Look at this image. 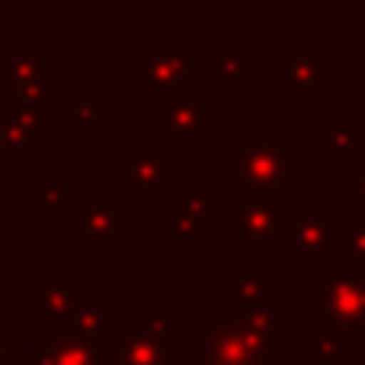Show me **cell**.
<instances>
[{
  "mask_svg": "<svg viewBox=\"0 0 365 365\" xmlns=\"http://www.w3.org/2000/svg\"><path fill=\"white\" fill-rule=\"evenodd\" d=\"M234 186L289 192L292 189V148L276 128H253L234 148Z\"/></svg>",
  "mask_w": 365,
  "mask_h": 365,
  "instance_id": "6da1fadb",
  "label": "cell"
},
{
  "mask_svg": "<svg viewBox=\"0 0 365 365\" xmlns=\"http://www.w3.org/2000/svg\"><path fill=\"white\" fill-rule=\"evenodd\" d=\"M234 247H285L282 202L276 192L234 186Z\"/></svg>",
  "mask_w": 365,
  "mask_h": 365,
  "instance_id": "7a4b0ae2",
  "label": "cell"
},
{
  "mask_svg": "<svg viewBox=\"0 0 365 365\" xmlns=\"http://www.w3.org/2000/svg\"><path fill=\"white\" fill-rule=\"evenodd\" d=\"M321 327L336 334L365 330V269L343 263H321Z\"/></svg>",
  "mask_w": 365,
  "mask_h": 365,
  "instance_id": "3957f363",
  "label": "cell"
},
{
  "mask_svg": "<svg viewBox=\"0 0 365 365\" xmlns=\"http://www.w3.org/2000/svg\"><path fill=\"white\" fill-rule=\"evenodd\" d=\"M192 77V45L186 42H148L145 51L132 61V83L145 90L151 103H160L167 93L189 87Z\"/></svg>",
  "mask_w": 365,
  "mask_h": 365,
  "instance_id": "277c9868",
  "label": "cell"
},
{
  "mask_svg": "<svg viewBox=\"0 0 365 365\" xmlns=\"http://www.w3.org/2000/svg\"><path fill=\"white\" fill-rule=\"evenodd\" d=\"M205 87H180L160 100V141L167 148H205Z\"/></svg>",
  "mask_w": 365,
  "mask_h": 365,
  "instance_id": "5b68a950",
  "label": "cell"
},
{
  "mask_svg": "<svg viewBox=\"0 0 365 365\" xmlns=\"http://www.w3.org/2000/svg\"><path fill=\"white\" fill-rule=\"evenodd\" d=\"M135 231V218L122 215L113 202L106 199L100 186L90 189L87 199L74 205V244L81 250L87 247H115L122 234Z\"/></svg>",
  "mask_w": 365,
  "mask_h": 365,
  "instance_id": "8992f818",
  "label": "cell"
},
{
  "mask_svg": "<svg viewBox=\"0 0 365 365\" xmlns=\"http://www.w3.org/2000/svg\"><path fill=\"white\" fill-rule=\"evenodd\" d=\"M285 250L295 263H321L330 247V215L317 202H282Z\"/></svg>",
  "mask_w": 365,
  "mask_h": 365,
  "instance_id": "52a82bcc",
  "label": "cell"
},
{
  "mask_svg": "<svg viewBox=\"0 0 365 365\" xmlns=\"http://www.w3.org/2000/svg\"><path fill=\"white\" fill-rule=\"evenodd\" d=\"M189 356L202 365H279V359H266L250 349L218 317L189 324Z\"/></svg>",
  "mask_w": 365,
  "mask_h": 365,
  "instance_id": "ba28073f",
  "label": "cell"
},
{
  "mask_svg": "<svg viewBox=\"0 0 365 365\" xmlns=\"http://www.w3.org/2000/svg\"><path fill=\"white\" fill-rule=\"evenodd\" d=\"M115 186L122 192H167L177 189V160L160 145H135L128 158L115 164Z\"/></svg>",
  "mask_w": 365,
  "mask_h": 365,
  "instance_id": "9c48e42d",
  "label": "cell"
},
{
  "mask_svg": "<svg viewBox=\"0 0 365 365\" xmlns=\"http://www.w3.org/2000/svg\"><path fill=\"white\" fill-rule=\"evenodd\" d=\"M324 45L321 42H295L285 58L276 61V83L289 90L295 103H321L324 100Z\"/></svg>",
  "mask_w": 365,
  "mask_h": 365,
  "instance_id": "30bf717a",
  "label": "cell"
},
{
  "mask_svg": "<svg viewBox=\"0 0 365 365\" xmlns=\"http://www.w3.org/2000/svg\"><path fill=\"white\" fill-rule=\"evenodd\" d=\"M115 336V356L119 365H180L177 362V336L173 334H154L141 321H125L119 317L113 330Z\"/></svg>",
  "mask_w": 365,
  "mask_h": 365,
  "instance_id": "8fae6325",
  "label": "cell"
},
{
  "mask_svg": "<svg viewBox=\"0 0 365 365\" xmlns=\"http://www.w3.org/2000/svg\"><path fill=\"white\" fill-rule=\"evenodd\" d=\"M58 324H61V334L74 340H106L119 324V308L109 304L100 289H77Z\"/></svg>",
  "mask_w": 365,
  "mask_h": 365,
  "instance_id": "7c38bea8",
  "label": "cell"
},
{
  "mask_svg": "<svg viewBox=\"0 0 365 365\" xmlns=\"http://www.w3.org/2000/svg\"><path fill=\"white\" fill-rule=\"evenodd\" d=\"M218 321L231 327L259 356L279 359V308H234V304H225Z\"/></svg>",
  "mask_w": 365,
  "mask_h": 365,
  "instance_id": "4fadbf2b",
  "label": "cell"
},
{
  "mask_svg": "<svg viewBox=\"0 0 365 365\" xmlns=\"http://www.w3.org/2000/svg\"><path fill=\"white\" fill-rule=\"evenodd\" d=\"M234 308H279V279L259 259L234 263Z\"/></svg>",
  "mask_w": 365,
  "mask_h": 365,
  "instance_id": "5bb4252c",
  "label": "cell"
},
{
  "mask_svg": "<svg viewBox=\"0 0 365 365\" xmlns=\"http://www.w3.org/2000/svg\"><path fill=\"white\" fill-rule=\"evenodd\" d=\"M74 295H77L74 276H61V279L36 276L29 285V317L32 321H61V314L68 311Z\"/></svg>",
  "mask_w": 365,
  "mask_h": 365,
  "instance_id": "9a60e30c",
  "label": "cell"
},
{
  "mask_svg": "<svg viewBox=\"0 0 365 365\" xmlns=\"http://www.w3.org/2000/svg\"><path fill=\"white\" fill-rule=\"evenodd\" d=\"M321 263H343L365 269V221L362 218H330V247Z\"/></svg>",
  "mask_w": 365,
  "mask_h": 365,
  "instance_id": "2e32d148",
  "label": "cell"
},
{
  "mask_svg": "<svg viewBox=\"0 0 365 365\" xmlns=\"http://www.w3.org/2000/svg\"><path fill=\"white\" fill-rule=\"evenodd\" d=\"M103 349L106 340H74L64 334H51L32 356V365H96Z\"/></svg>",
  "mask_w": 365,
  "mask_h": 365,
  "instance_id": "e0dca14e",
  "label": "cell"
},
{
  "mask_svg": "<svg viewBox=\"0 0 365 365\" xmlns=\"http://www.w3.org/2000/svg\"><path fill=\"white\" fill-rule=\"evenodd\" d=\"M359 158V128L349 115H324L321 119V160L327 164H353Z\"/></svg>",
  "mask_w": 365,
  "mask_h": 365,
  "instance_id": "ac0fdd59",
  "label": "cell"
},
{
  "mask_svg": "<svg viewBox=\"0 0 365 365\" xmlns=\"http://www.w3.org/2000/svg\"><path fill=\"white\" fill-rule=\"evenodd\" d=\"M205 71L218 77L221 87L247 90L250 87V45L247 42H221L218 55L205 58Z\"/></svg>",
  "mask_w": 365,
  "mask_h": 365,
  "instance_id": "d6986e66",
  "label": "cell"
},
{
  "mask_svg": "<svg viewBox=\"0 0 365 365\" xmlns=\"http://www.w3.org/2000/svg\"><path fill=\"white\" fill-rule=\"evenodd\" d=\"M45 74V45H4V87L26 90Z\"/></svg>",
  "mask_w": 365,
  "mask_h": 365,
  "instance_id": "ffe728a7",
  "label": "cell"
},
{
  "mask_svg": "<svg viewBox=\"0 0 365 365\" xmlns=\"http://www.w3.org/2000/svg\"><path fill=\"white\" fill-rule=\"evenodd\" d=\"M173 212L199 221H218L221 218V189L202 186V189H173Z\"/></svg>",
  "mask_w": 365,
  "mask_h": 365,
  "instance_id": "44dd1931",
  "label": "cell"
},
{
  "mask_svg": "<svg viewBox=\"0 0 365 365\" xmlns=\"http://www.w3.org/2000/svg\"><path fill=\"white\" fill-rule=\"evenodd\" d=\"M304 362L308 365H349L353 362V340L346 334L321 327V334L311 336Z\"/></svg>",
  "mask_w": 365,
  "mask_h": 365,
  "instance_id": "7402d4cb",
  "label": "cell"
},
{
  "mask_svg": "<svg viewBox=\"0 0 365 365\" xmlns=\"http://www.w3.org/2000/svg\"><path fill=\"white\" fill-rule=\"evenodd\" d=\"M160 231L170 234L173 244L182 247V250H202V247L208 244V234H205V225H199V221L186 218V215H167V218H160Z\"/></svg>",
  "mask_w": 365,
  "mask_h": 365,
  "instance_id": "603a6c76",
  "label": "cell"
},
{
  "mask_svg": "<svg viewBox=\"0 0 365 365\" xmlns=\"http://www.w3.org/2000/svg\"><path fill=\"white\" fill-rule=\"evenodd\" d=\"M32 202L42 205L45 218H58V215H61V205H77V192L64 186L58 173H48L42 186L32 189Z\"/></svg>",
  "mask_w": 365,
  "mask_h": 365,
  "instance_id": "cb8c5ba5",
  "label": "cell"
},
{
  "mask_svg": "<svg viewBox=\"0 0 365 365\" xmlns=\"http://www.w3.org/2000/svg\"><path fill=\"white\" fill-rule=\"evenodd\" d=\"M58 96H61V77L51 74V71H45V74L38 77L36 83H29L26 90H19V100L32 103V106H48Z\"/></svg>",
  "mask_w": 365,
  "mask_h": 365,
  "instance_id": "d4e9b609",
  "label": "cell"
},
{
  "mask_svg": "<svg viewBox=\"0 0 365 365\" xmlns=\"http://www.w3.org/2000/svg\"><path fill=\"white\" fill-rule=\"evenodd\" d=\"M141 324L151 327L154 334H173V327H177V308L173 304H151L145 311V317H141Z\"/></svg>",
  "mask_w": 365,
  "mask_h": 365,
  "instance_id": "484cf974",
  "label": "cell"
},
{
  "mask_svg": "<svg viewBox=\"0 0 365 365\" xmlns=\"http://www.w3.org/2000/svg\"><path fill=\"white\" fill-rule=\"evenodd\" d=\"M74 125L87 128V132H103L106 128V115H103L100 103L96 100H83L74 106Z\"/></svg>",
  "mask_w": 365,
  "mask_h": 365,
  "instance_id": "4316f807",
  "label": "cell"
},
{
  "mask_svg": "<svg viewBox=\"0 0 365 365\" xmlns=\"http://www.w3.org/2000/svg\"><path fill=\"white\" fill-rule=\"evenodd\" d=\"M353 192H349V218H362L365 221V160H353Z\"/></svg>",
  "mask_w": 365,
  "mask_h": 365,
  "instance_id": "83f0119b",
  "label": "cell"
},
{
  "mask_svg": "<svg viewBox=\"0 0 365 365\" xmlns=\"http://www.w3.org/2000/svg\"><path fill=\"white\" fill-rule=\"evenodd\" d=\"M13 359H16V340L6 336L4 327H0V365H10Z\"/></svg>",
  "mask_w": 365,
  "mask_h": 365,
  "instance_id": "f1b7e54d",
  "label": "cell"
},
{
  "mask_svg": "<svg viewBox=\"0 0 365 365\" xmlns=\"http://www.w3.org/2000/svg\"><path fill=\"white\" fill-rule=\"evenodd\" d=\"M96 365H119V356H115V349H103L100 353V359H96Z\"/></svg>",
  "mask_w": 365,
  "mask_h": 365,
  "instance_id": "f546056e",
  "label": "cell"
},
{
  "mask_svg": "<svg viewBox=\"0 0 365 365\" xmlns=\"http://www.w3.org/2000/svg\"><path fill=\"white\" fill-rule=\"evenodd\" d=\"M359 158L365 160V128H359ZM356 158V160H359Z\"/></svg>",
  "mask_w": 365,
  "mask_h": 365,
  "instance_id": "4dcf8cb0",
  "label": "cell"
}]
</instances>
